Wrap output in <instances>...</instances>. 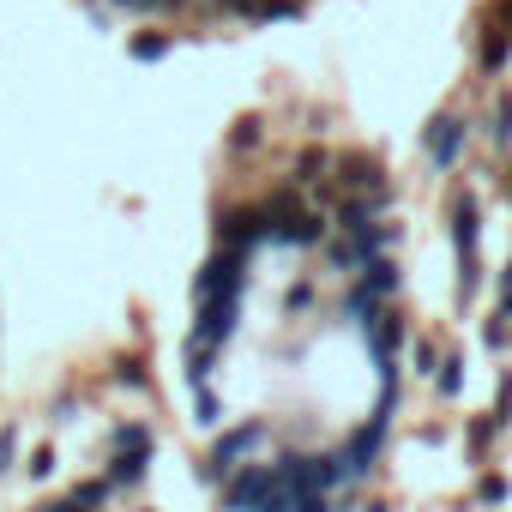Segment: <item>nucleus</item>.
<instances>
[{
    "label": "nucleus",
    "mask_w": 512,
    "mask_h": 512,
    "mask_svg": "<svg viewBox=\"0 0 512 512\" xmlns=\"http://www.w3.org/2000/svg\"><path fill=\"white\" fill-rule=\"evenodd\" d=\"M115 386H145V368H139V362H121V368H115Z\"/></svg>",
    "instance_id": "nucleus-23"
},
{
    "label": "nucleus",
    "mask_w": 512,
    "mask_h": 512,
    "mask_svg": "<svg viewBox=\"0 0 512 512\" xmlns=\"http://www.w3.org/2000/svg\"><path fill=\"white\" fill-rule=\"evenodd\" d=\"M506 19H512V0H506Z\"/></svg>",
    "instance_id": "nucleus-35"
},
{
    "label": "nucleus",
    "mask_w": 512,
    "mask_h": 512,
    "mask_svg": "<svg viewBox=\"0 0 512 512\" xmlns=\"http://www.w3.org/2000/svg\"><path fill=\"white\" fill-rule=\"evenodd\" d=\"M109 482H145V452H115V470H109Z\"/></svg>",
    "instance_id": "nucleus-9"
},
{
    "label": "nucleus",
    "mask_w": 512,
    "mask_h": 512,
    "mask_svg": "<svg viewBox=\"0 0 512 512\" xmlns=\"http://www.w3.org/2000/svg\"><path fill=\"white\" fill-rule=\"evenodd\" d=\"M253 19H296V0H260Z\"/></svg>",
    "instance_id": "nucleus-17"
},
{
    "label": "nucleus",
    "mask_w": 512,
    "mask_h": 512,
    "mask_svg": "<svg viewBox=\"0 0 512 512\" xmlns=\"http://www.w3.org/2000/svg\"><path fill=\"white\" fill-rule=\"evenodd\" d=\"M199 422H217V398H211L205 386H199Z\"/></svg>",
    "instance_id": "nucleus-28"
},
{
    "label": "nucleus",
    "mask_w": 512,
    "mask_h": 512,
    "mask_svg": "<svg viewBox=\"0 0 512 512\" xmlns=\"http://www.w3.org/2000/svg\"><path fill=\"white\" fill-rule=\"evenodd\" d=\"M49 470H55V452H49V446H37V452H31V476H49Z\"/></svg>",
    "instance_id": "nucleus-24"
},
{
    "label": "nucleus",
    "mask_w": 512,
    "mask_h": 512,
    "mask_svg": "<svg viewBox=\"0 0 512 512\" xmlns=\"http://www.w3.org/2000/svg\"><path fill=\"white\" fill-rule=\"evenodd\" d=\"M362 512H386V506H380V500H374V506H362Z\"/></svg>",
    "instance_id": "nucleus-33"
},
{
    "label": "nucleus",
    "mask_w": 512,
    "mask_h": 512,
    "mask_svg": "<svg viewBox=\"0 0 512 512\" xmlns=\"http://www.w3.org/2000/svg\"><path fill=\"white\" fill-rule=\"evenodd\" d=\"M260 446H266V422H241V428L217 434V446H211V458H205V476H235L241 458L260 452Z\"/></svg>",
    "instance_id": "nucleus-1"
},
{
    "label": "nucleus",
    "mask_w": 512,
    "mask_h": 512,
    "mask_svg": "<svg viewBox=\"0 0 512 512\" xmlns=\"http://www.w3.org/2000/svg\"><path fill=\"white\" fill-rule=\"evenodd\" d=\"M127 55H133V61H163V55H169V37H163V31H139V37L127 43Z\"/></svg>",
    "instance_id": "nucleus-8"
},
{
    "label": "nucleus",
    "mask_w": 512,
    "mask_h": 512,
    "mask_svg": "<svg viewBox=\"0 0 512 512\" xmlns=\"http://www.w3.org/2000/svg\"><path fill=\"white\" fill-rule=\"evenodd\" d=\"M506 187H512V181H506Z\"/></svg>",
    "instance_id": "nucleus-36"
},
{
    "label": "nucleus",
    "mask_w": 512,
    "mask_h": 512,
    "mask_svg": "<svg viewBox=\"0 0 512 512\" xmlns=\"http://www.w3.org/2000/svg\"><path fill=\"white\" fill-rule=\"evenodd\" d=\"M157 7H181V0H157Z\"/></svg>",
    "instance_id": "nucleus-34"
},
{
    "label": "nucleus",
    "mask_w": 512,
    "mask_h": 512,
    "mask_svg": "<svg viewBox=\"0 0 512 512\" xmlns=\"http://www.w3.org/2000/svg\"><path fill=\"white\" fill-rule=\"evenodd\" d=\"M103 494H109V482H79V488H73V506H79V512H97Z\"/></svg>",
    "instance_id": "nucleus-16"
},
{
    "label": "nucleus",
    "mask_w": 512,
    "mask_h": 512,
    "mask_svg": "<svg viewBox=\"0 0 512 512\" xmlns=\"http://www.w3.org/2000/svg\"><path fill=\"white\" fill-rule=\"evenodd\" d=\"M211 356H217V350H205V344H187V380H193V386H205V374H211Z\"/></svg>",
    "instance_id": "nucleus-13"
},
{
    "label": "nucleus",
    "mask_w": 512,
    "mask_h": 512,
    "mask_svg": "<svg viewBox=\"0 0 512 512\" xmlns=\"http://www.w3.org/2000/svg\"><path fill=\"white\" fill-rule=\"evenodd\" d=\"M266 488H272V464H241L223 488V512H253Z\"/></svg>",
    "instance_id": "nucleus-4"
},
{
    "label": "nucleus",
    "mask_w": 512,
    "mask_h": 512,
    "mask_svg": "<svg viewBox=\"0 0 512 512\" xmlns=\"http://www.w3.org/2000/svg\"><path fill=\"white\" fill-rule=\"evenodd\" d=\"M500 314H506V320H512V272H506V278H500Z\"/></svg>",
    "instance_id": "nucleus-30"
},
{
    "label": "nucleus",
    "mask_w": 512,
    "mask_h": 512,
    "mask_svg": "<svg viewBox=\"0 0 512 512\" xmlns=\"http://www.w3.org/2000/svg\"><path fill=\"white\" fill-rule=\"evenodd\" d=\"M476 494L494 506V500H506V482H500V476H482V488H476Z\"/></svg>",
    "instance_id": "nucleus-25"
},
{
    "label": "nucleus",
    "mask_w": 512,
    "mask_h": 512,
    "mask_svg": "<svg viewBox=\"0 0 512 512\" xmlns=\"http://www.w3.org/2000/svg\"><path fill=\"white\" fill-rule=\"evenodd\" d=\"M326 169H332V157H326V151H302V157H296V181H320Z\"/></svg>",
    "instance_id": "nucleus-11"
},
{
    "label": "nucleus",
    "mask_w": 512,
    "mask_h": 512,
    "mask_svg": "<svg viewBox=\"0 0 512 512\" xmlns=\"http://www.w3.org/2000/svg\"><path fill=\"white\" fill-rule=\"evenodd\" d=\"M458 151H464V121H458V115H434V121H428V157H434L440 169H452Z\"/></svg>",
    "instance_id": "nucleus-6"
},
{
    "label": "nucleus",
    "mask_w": 512,
    "mask_h": 512,
    "mask_svg": "<svg viewBox=\"0 0 512 512\" xmlns=\"http://www.w3.org/2000/svg\"><path fill=\"white\" fill-rule=\"evenodd\" d=\"M266 235H272V217H266V205L229 211V217L217 223V241H223V247H235V253H247L253 241H266Z\"/></svg>",
    "instance_id": "nucleus-3"
},
{
    "label": "nucleus",
    "mask_w": 512,
    "mask_h": 512,
    "mask_svg": "<svg viewBox=\"0 0 512 512\" xmlns=\"http://www.w3.org/2000/svg\"><path fill=\"white\" fill-rule=\"evenodd\" d=\"M296 512H332V500H326V494H302V506H296Z\"/></svg>",
    "instance_id": "nucleus-29"
},
{
    "label": "nucleus",
    "mask_w": 512,
    "mask_h": 512,
    "mask_svg": "<svg viewBox=\"0 0 512 512\" xmlns=\"http://www.w3.org/2000/svg\"><path fill=\"white\" fill-rule=\"evenodd\" d=\"M476 235H482V211H476V199L464 193V199L452 205V247H458V260H476Z\"/></svg>",
    "instance_id": "nucleus-7"
},
{
    "label": "nucleus",
    "mask_w": 512,
    "mask_h": 512,
    "mask_svg": "<svg viewBox=\"0 0 512 512\" xmlns=\"http://www.w3.org/2000/svg\"><path fill=\"white\" fill-rule=\"evenodd\" d=\"M115 452H151V434L139 422H127V428H115Z\"/></svg>",
    "instance_id": "nucleus-15"
},
{
    "label": "nucleus",
    "mask_w": 512,
    "mask_h": 512,
    "mask_svg": "<svg viewBox=\"0 0 512 512\" xmlns=\"http://www.w3.org/2000/svg\"><path fill=\"white\" fill-rule=\"evenodd\" d=\"M368 223H374V217H368V205H362V199H350V205L338 211V229H344V235H362Z\"/></svg>",
    "instance_id": "nucleus-12"
},
{
    "label": "nucleus",
    "mask_w": 512,
    "mask_h": 512,
    "mask_svg": "<svg viewBox=\"0 0 512 512\" xmlns=\"http://www.w3.org/2000/svg\"><path fill=\"white\" fill-rule=\"evenodd\" d=\"M458 368H464L458 356H440V380H434V386H440V398H458V386H464V374H458Z\"/></svg>",
    "instance_id": "nucleus-14"
},
{
    "label": "nucleus",
    "mask_w": 512,
    "mask_h": 512,
    "mask_svg": "<svg viewBox=\"0 0 512 512\" xmlns=\"http://www.w3.org/2000/svg\"><path fill=\"white\" fill-rule=\"evenodd\" d=\"M338 169H344V187H368V181H374V157H362V151H356V157H344Z\"/></svg>",
    "instance_id": "nucleus-10"
},
{
    "label": "nucleus",
    "mask_w": 512,
    "mask_h": 512,
    "mask_svg": "<svg viewBox=\"0 0 512 512\" xmlns=\"http://www.w3.org/2000/svg\"><path fill=\"white\" fill-rule=\"evenodd\" d=\"M272 241L320 247V241H326V217H314V211H284V217H272Z\"/></svg>",
    "instance_id": "nucleus-5"
},
{
    "label": "nucleus",
    "mask_w": 512,
    "mask_h": 512,
    "mask_svg": "<svg viewBox=\"0 0 512 512\" xmlns=\"http://www.w3.org/2000/svg\"><path fill=\"white\" fill-rule=\"evenodd\" d=\"M488 434H494V416H482V422H470V446H488Z\"/></svg>",
    "instance_id": "nucleus-26"
},
{
    "label": "nucleus",
    "mask_w": 512,
    "mask_h": 512,
    "mask_svg": "<svg viewBox=\"0 0 512 512\" xmlns=\"http://www.w3.org/2000/svg\"><path fill=\"white\" fill-rule=\"evenodd\" d=\"M434 368H440V350L428 338H416V374H434Z\"/></svg>",
    "instance_id": "nucleus-20"
},
{
    "label": "nucleus",
    "mask_w": 512,
    "mask_h": 512,
    "mask_svg": "<svg viewBox=\"0 0 512 512\" xmlns=\"http://www.w3.org/2000/svg\"><path fill=\"white\" fill-rule=\"evenodd\" d=\"M13 464V434H0V470Z\"/></svg>",
    "instance_id": "nucleus-31"
},
{
    "label": "nucleus",
    "mask_w": 512,
    "mask_h": 512,
    "mask_svg": "<svg viewBox=\"0 0 512 512\" xmlns=\"http://www.w3.org/2000/svg\"><path fill=\"white\" fill-rule=\"evenodd\" d=\"M494 422H512V380H500L494 392Z\"/></svg>",
    "instance_id": "nucleus-22"
},
{
    "label": "nucleus",
    "mask_w": 512,
    "mask_h": 512,
    "mask_svg": "<svg viewBox=\"0 0 512 512\" xmlns=\"http://www.w3.org/2000/svg\"><path fill=\"white\" fill-rule=\"evenodd\" d=\"M482 338H488V350H506V338H512V332H506V314H494V320L482 326Z\"/></svg>",
    "instance_id": "nucleus-19"
},
{
    "label": "nucleus",
    "mask_w": 512,
    "mask_h": 512,
    "mask_svg": "<svg viewBox=\"0 0 512 512\" xmlns=\"http://www.w3.org/2000/svg\"><path fill=\"white\" fill-rule=\"evenodd\" d=\"M115 7H133V13H145V7H157V0H115Z\"/></svg>",
    "instance_id": "nucleus-32"
},
{
    "label": "nucleus",
    "mask_w": 512,
    "mask_h": 512,
    "mask_svg": "<svg viewBox=\"0 0 512 512\" xmlns=\"http://www.w3.org/2000/svg\"><path fill=\"white\" fill-rule=\"evenodd\" d=\"M235 320H241V302H235V296H205V302H199L193 344H205V350H223V344L235 338Z\"/></svg>",
    "instance_id": "nucleus-2"
},
{
    "label": "nucleus",
    "mask_w": 512,
    "mask_h": 512,
    "mask_svg": "<svg viewBox=\"0 0 512 512\" xmlns=\"http://www.w3.org/2000/svg\"><path fill=\"white\" fill-rule=\"evenodd\" d=\"M253 139H260V121H241V127H235V145H241V151H247V145H253Z\"/></svg>",
    "instance_id": "nucleus-27"
},
{
    "label": "nucleus",
    "mask_w": 512,
    "mask_h": 512,
    "mask_svg": "<svg viewBox=\"0 0 512 512\" xmlns=\"http://www.w3.org/2000/svg\"><path fill=\"white\" fill-rule=\"evenodd\" d=\"M494 139H500V145L512 139V97H500V109H494Z\"/></svg>",
    "instance_id": "nucleus-21"
},
{
    "label": "nucleus",
    "mask_w": 512,
    "mask_h": 512,
    "mask_svg": "<svg viewBox=\"0 0 512 512\" xmlns=\"http://www.w3.org/2000/svg\"><path fill=\"white\" fill-rule=\"evenodd\" d=\"M482 67H488V73L506 67V37H488V43H482Z\"/></svg>",
    "instance_id": "nucleus-18"
}]
</instances>
